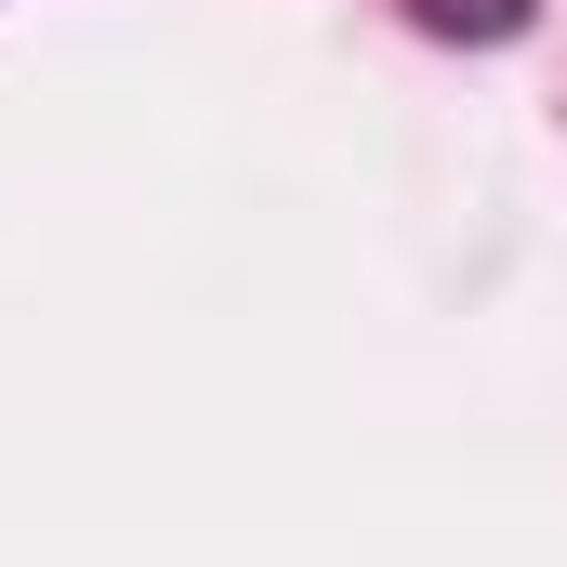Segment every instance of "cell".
<instances>
[{"label":"cell","instance_id":"obj_1","mask_svg":"<svg viewBox=\"0 0 567 567\" xmlns=\"http://www.w3.org/2000/svg\"><path fill=\"white\" fill-rule=\"evenodd\" d=\"M410 13H423L435 40H515L528 27V0H410Z\"/></svg>","mask_w":567,"mask_h":567}]
</instances>
